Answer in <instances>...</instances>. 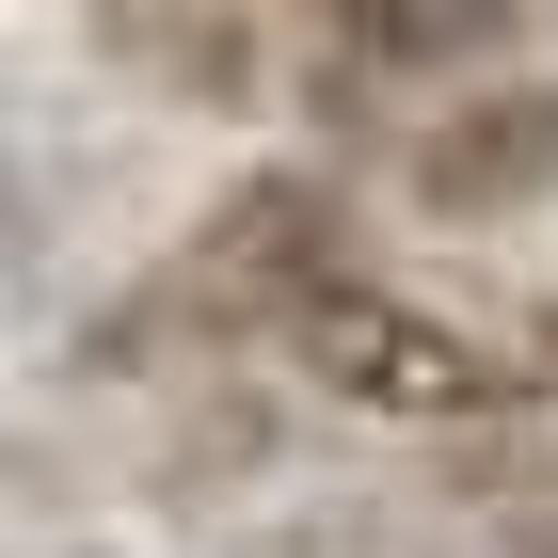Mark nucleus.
I'll return each instance as SVG.
<instances>
[{
	"mask_svg": "<svg viewBox=\"0 0 558 558\" xmlns=\"http://www.w3.org/2000/svg\"><path fill=\"white\" fill-rule=\"evenodd\" d=\"M526 351H543V367H558V288H543V303H526Z\"/></svg>",
	"mask_w": 558,
	"mask_h": 558,
	"instance_id": "obj_7",
	"label": "nucleus"
},
{
	"mask_svg": "<svg viewBox=\"0 0 558 558\" xmlns=\"http://www.w3.org/2000/svg\"><path fill=\"white\" fill-rule=\"evenodd\" d=\"M336 271H367V223L319 160H240L208 208L175 223L160 256L81 319L96 384H160V367H240V351H288V319Z\"/></svg>",
	"mask_w": 558,
	"mask_h": 558,
	"instance_id": "obj_1",
	"label": "nucleus"
},
{
	"mask_svg": "<svg viewBox=\"0 0 558 558\" xmlns=\"http://www.w3.org/2000/svg\"><path fill=\"white\" fill-rule=\"evenodd\" d=\"M288 48L319 112H399L415 129L430 96L526 64V0H288Z\"/></svg>",
	"mask_w": 558,
	"mask_h": 558,
	"instance_id": "obj_3",
	"label": "nucleus"
},
{
	"mask_svg": "<svg viewBox=\"0 0 558 558\" xmlns=\"http://www.w3.org/2000/svg\"><path fill=\"white\" fill-rule=\"evenodd\" d=\"M271 367H288L303 399L367 415V430H511L526 399L558 384L526 336H495V319H463V303L399 288V271H336V288L288 319Z\"/></svg>",
	"mask_w": 558,
	"mask_h": 558,
	"instance_id": "obj_2",
	"label": "nucleus"
},
{
	"mask_svg": "<svg viewBox=\"0 0 558 558\" xmlns=\"http://www.w3.org/2000/svg\"><path fill=\"white\" fill-rule=\"evenodd\" d=\"M399 208L447 223V240H495V223L558 208V64H495V81L430 96L399 129Z\"/></svg>",
	"mask_w": 558,
	"mask_h": 558,
	"instance_id": "obj_4",
	"label": "nucleus"
},
{
	"mask_svg": "<svg viewBox=\"0 0 558 558\" xmlns=\"http://www.w3.org/2000/svg\"><path fill=\"white\" fill-rule=\"evenodd\" d=\"M511 558H558V478H543V495L511 511Z\"/></svg>",
	"mask_w": 558,
	"mask_h": 558,
	"instance_id": "obj_6",
	"label": "nucleus"
},
{
	"mask_svg": "<svg viewBox=\"0 0 558 558\" xmlns=\"http://www.w3.org/2000/svg\"><path fill=\"white\" fill-rule=\"evenodd\" d=\"M81 48L144 112H192V129H240L271 96V48H288V0H81Z\"/></svg>",
	"mask_w": 558,
	"mask_h": 558,
	"instance_id": "obj_5",
	"label": "nucleus"
}]
</instances>
